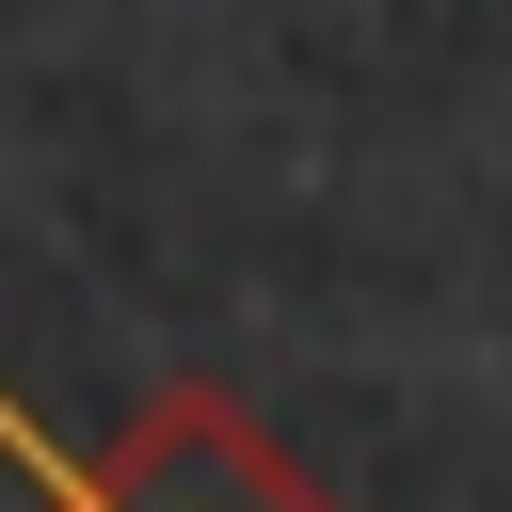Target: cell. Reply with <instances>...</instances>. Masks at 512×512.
<instances>
[{
	"instance_id": "cell-1",
	"label": "cell",
	"mask_w": 512,
	"mask_h": 512,
	"mask_svg": "<svg viewBox=\"0 0 512 512\" xmlns=\"http://www.w3.org/2000/svg\"><path fill=\"white\" fill-rule=\"evenodd\" d=\"M32 512H336L240 400H208V384H176V400H144L112 448H80Z\"/></svg>"
}]
</instances>
